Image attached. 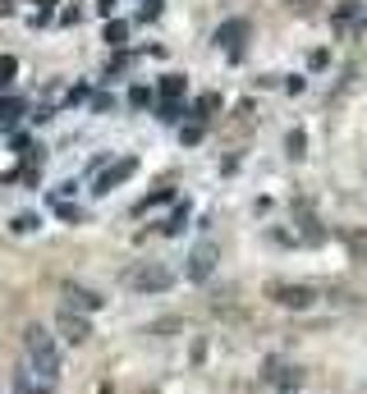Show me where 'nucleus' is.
Returning a JSON list of instances; mask_svg holds the SVG:
<instances>
[{"instance_id": "obj_13", "label": "nucleus", "mask_w": 367, "mask_h": 394, "mask_svg": "<svg viewBox=\"0 0 367 394\" xmlns=\"http://www.w3.org/2000/svg\"><path fill=\"white\" fill-rule=\"evenodd\" d=\"M184 225H189V207H179L175 216H170L166 225H161V230H166V234H179V230H184Z\"/></svg>"}, {"instance_id": "obj_8", "label": "nucleus", "mask_w": 367, "mask_h": 394, "mask_svg": "<svg viewBox=\"0 0 367 394\" xmlns=\"http://www.w3.org/2000/svg\"><path fill=\"white\" fill-rule=\"evenodd\" d=\"M65 298H69V312H101L106 298L97 289H83V285H65Z\"/></svg>"}, {"instance_id": "obj_18", "label": "nucleus", "mask_w": 367, "mask_h": 394, "mask_svg": "<svg viewBox=\"0 0 367 394\" xmlns=\"http://www.w3.org/2000/svg\"><path fill=\"white\" fill-rule=\"evenodd\" d=\"M14 69H19V65H14L10 55H0V88H5V83H10V78H14Z\"/></svg>"}, {"instance_id": "obj_15", "label": "nucleus", "mask_w": 367, "mask_h": 394, "mask_svg": "<svg viewBox=\"0 0 367 394\" xmlns=\"http://www.w3.org/2000/svg\"><path fill=\"white\" fill-rule=\"evenodd\" d=\"M129 106H134V110L152 106V92H147V88H134V92H129Z\"/></svg>"}, {"instance_id": "obj_10", "label": "nucleus", "mask_w": 367, "mask_h": 394, "mask_svg": "<svg viewBox=\"0 0 367 394\" xmlns=\"http://www.w3.org/2000/svg\"><path fill=\"white\" fill-rule=\"evenodd\" d=\"M10 230H14V234H37V230H42V220H37L33 211H19V216L10 220Z\"/></svg>"}, {"instance_id": "obj_17", "label": "nucleus", "mask_w": 367, "mask_h": 394, "mask_svg": "<svg viewBox=\"0 0 367 394\" xmlns=\"http://www.w3.org/2000/svg\"><path fill=\"white\" fill-rule=\"evenodd\" d=\"M56 211H60V220H74V225L83 220V211H78V207H69V202H60V197H56Z\"/></svg>"}, {"instance_id": "obj_2", "label": "nucleus", "mask_w": 367, "mask_h": 394, "mask_svg": "<svg viewBox=\"0 0 367 394\" xmlns=\"http://www.w3.org/2000/svg\"><path fill=\"white\" fill-rule=\"evenodd\" d=\"M124 285L134 289V294H166V289L175 285V271L161 266V262H143V266H134V271L124 275Z\"/></svg>"}, {"instance_id": "obj_12", "label": "nucleus", "mask_w": 367, "mask_h": 394, "mask_svg": "<svg viewBox=\"0 0 367 394\" xmlns=\"http://www.w3.org/2000/svg\"><path fill=\"white\" fill-rule=\"evenodd\" d=\"M212 110H221V97H216V92H207V97H202L198 106H193V115H198V120H207Z\"/></svg>"}, {"instance_id": "obj_3", "label": "nucleus", "mask_w": 367, "mask_h": 394, "mask_svg": "<svg viewBox=\"0 0 367 394\" xmlns=\"http://www.w3.org/2000/svg\"><path fill=\"white\" fill-rule=\"evenodd\" d=\"M216 262H221V248H216L212 239H202L198 248L189 252V266H184V275H189L193 285H207V280H212V271H216Z\"/></svg>"}, {"instance_id": "obj_20", "label": "nucleus", "mask_w": 367, "mask_h": 394, "mask_svg": "<svg viewBox=\"0 0 367 394\" xmlns=\"http://www.w3.org/2000/svg\"><path fill=\"white\" fill-rule=\"evenodd\" d=\"M184 143H202V124H189V129H184Z\"/></svg>"}, {"instance_id": "obj_4", "label": "nucleus", "mask_w": 367, "mask_h": 394, "mask_svg": "<svg viewBox=\"0 0 367 394\" xmlns=\"http://www.w3.org/2000/svg\"><path fill=\"white\" fill-rule=\"evenodd\" d=\"M271 298H276L280 307H294V312H308V307L317 303V294H312L308 285H271Z\"/></svg>"}, {"instance_id": "obj_5", "label": "nucleus", "mask_w": 367, "mask_h": 394, "mask_svg": "<svg viewBox=\"0 0 367 394\" xmlns=\"http://www.w3.org/2000/svg\"><path fill=\"white\" fill-rule=\"evenodd\" d=\"M56 326H60V335H65L69 344H88V317H83V312H69V307H60L56 312Z\"/></svg>"}, {"instance_id": "obj_19", "label": "nucleus", "mask_w": 367, "mask_h": 394, "mask_svg": "<svg viewBox=\"0 0 367 394\" xmlns=\"http://www.w3.org/2000/svg\"><path fill=\"white\" fill-rule=\"evenodd\" d=\"M179 115H184V110H179V106H175V101H166V106H161V120H170V124H175V120H179Z\"/></svg>"}, {"instance_id": "obj_11", "label": "nucleus", "mask_w": 367, "mask_h": 394, "mask_svg": "<svg viewBox=\"0 0 367 394\" xmlns=\"http://www.w3.org/2000/svg\"><path fill=\"white\" fill-rule=\"evenodd\" d=\"M184 88H189V83H184L179 74H166V78H161V92H166V101H179V97H184Z\"/></svg>"}, {"instance_id": "obj_16", "label": "nucleus", "mask_w": 367, "mask_h": 394, "mask_svg": "<svg viewBox=\"0 0 367 394\" xmlns=\"http://www.w3.org/2000/svg\"><path fill=\"white\" fill-rule=\"evenodd\" d=\"M303 143H308V138H303V129H294L290 138H285V147H290V156H303Z\"/></svg>"}, {"instance_id": "obj_6", "label": "nucleus", "mask_w": 367, "mask_h": 394, "mask_svg": "<svg viewBox=\"0 0 367 394\" xmlns=\"http://www.w3.org/2000/svg\"><path fill=\"white\" fill-rule=\"evenodd\" d=\"M244 37H248V23L244 19H230V23H221V28H216V46H225L234 60L244 55Z\"/></svg>"}, {"instance_id": "obj_21", "label": "nucleus", "mask_w": 367, "mask_h": 394, "mask_svg": "<svg viewBox=\"0 0 367 394\" xmlns=\"http://www.w3.org/2000/svg\"><path fill=\"white\" fill-rule=\"evenodd\" d=\"M290 5H299V10H308V5H312V0H290Z\"/></svg>"}, {"instance_id": "obj_9", "label": "nucleus", "mask_w": 367, "mask_h": 394, "mask_svg": "<svg viewBox=\"0 0 367 394\" xmlns=\"http://www.w3.org/2000/svg\"><path fill=\"white\" fill-rule=\"evenodd\" d=\"M14 390H19V394H56V390H51V381H33V372L14 376Z\"/></svg>"}, {"instance_id": "obj_7", "label": "nucleus", "mask_w": 367, "mask_h": 394, "mask_svg": "<svg viewBox=\"0 0 367 394\" xmlns=\"http://www.w3.org/2000/svg\"><path fill=\"white\" fill-rule=\"evenodd\" d=\"M134 170H138V161H134V156H124V161L106 165V170H101V175H97V193H111V188H120L124 179L134 175Z\"/></svg>"}, {"instance_id": "obj_14", "label": "nucleus", "mask_w": 367, "mask_h": 394, "mask_svg": "<svg viewBox=\"0 0 367 394\" xmlns=\"http://www.w3.org/2000/svg\"><path fill=\"white\" fill-rule=\"evenodd\" d=\"M124 37H129V28H124V23H106V42H111V46H120Z\"/></svg>"}, {"instance_id": "obj_1", "label": "nucleus", "mask_w": 367, "mask_h": 394, "mask_svg": "<svg viewBox=\"0 0 367 394\" xmlns=\"http://www.w3.org/2000/svg\"><path fill=\"white\" fill-rule=\"evenodd\" d=\"M23 353H28V372H37L42 381H51L56 385L60 381V372H65V362H60V344H56V335L46 326H28L23 330Z\"/></svg>"}]
</instances>
